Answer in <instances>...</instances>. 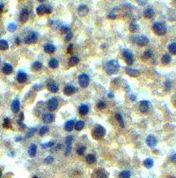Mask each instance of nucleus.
Masks as SVG:
<instances>
[{"label": "nucleus", "mask_w": 176, "mask_h": 178, "mask_svg": "<svg viewBox=\"0 0 176 178\" xmlns=\"http://www.w3.org/2000/svg\"><path fill=\"white\" fill-rule=\"evenodd\" d=\"M120 65L117 62V61H115V60H111V61H108L105 65V71L106 73L109 75H115L116 74L119 70Z\"/></svg>", "instance_id": "nucleus-1"}, {"label": "nucleus", "mask_w": 176, "mask_h": 178, "mask_svg": "<svg viewBox=\"0 0 176 178\" xmlns=\"http://www.w3.org/2000/svg\"><path fill=\"white\" fill-rule=\"evenodd\" d=\"M106 134V129L101 126H98L93 130V137L97 140H101Z\"/></svg>", "instance_id": "nucleus-2"}, {"label": "nucleus", "mask_w": 176, "mask_h": 178, "mask_svg": "<svg viewBox=\"0 0 176 178\" xmlns=\"http://www.w3.org/2000/svg\"><path fill=\"white\" fill-rule=\"evenodd\" d=\"M122 54L124 58V61H126V63L128 65H132L133 62H134V55H133L132 52L129 49H127V48H124L122 51Z\"/></svg>", "instance_id": "nucleus-3"}, {"label": "nucleus", "mask_w": 176, "mask_h": 178, "mask_svg": "<svg viewBox=\"0 0 176 178\" xmlns=\"http://www.w3.org/2000/svg\"><path fill=\"white\" fill-rule=\"evenodd\" d=\"M152 30L157 35H164L166 32V27L162 23H155L152 26Z\"/></svg>", "instance_id": "nucleus-4"}, {"label": "nucleus", "mask_w": 176, "mask_h": 178, "mask_svg": "<svg viewBox=\"0 0 176 178\" xmlns=\"http://www.w3.org/2000/svg\"><path fill=\"white\" fill-rule=\"evenodd\" d=\"M52 12V7L50 5H44L41 4L36 9V12L38 15H44V14H50Z\"/></svg>", "instance_id": "nucleus-5"}, {"label": "nucleus", "mask_w": 176, "mask_h": 178, "mask_svg": "<svg viewBox=\"0 0 176 178\" xmlns=\"http://www.w3.org/2000/svg\"><path fill=\"white\" fill-rule=\"evenodd\" d=\"M90 83V77L88 75L86 74H81L79 76V84L80 85V87L82 88H86L89 85Z\"/></svg>", "instance_id": "nucleus-6"}, {"label": "nucleus", "mask_w": 176, "mask_h": 178, "mask_svg": "<svg viewBox=\"0 0 176 178\" xmlns=\"http://www.w3.org/2000/svg\"><path fill=\"white\" fill-rule=\"evenodd\" d=\"M133 41L139 47H144L149 44V39L146 36H144V35H140V36L133 38Z\"/></svg>", "instance_id": "nucleus-7"}, {"label": "nucleus", "mask_w": 176, "mask_h": 178, "mask_svg": "<svg viewBox=\"0 0 176 178\" xmlns=\"http://www.w3.org/2000/svg\"><path fill=\"white\" fill-rule=\"evenodd\" d=\"M38 40V33L32 32L28 33L27 36L25 38V42L26 44H34Z\"/></svg>", "instance_id": "nucleus-8"}, {"label": "nucleus", "mask_w": 176, "mask_h": 178, "mask_svg": "<svg viewBox=\"0 0 176 178\" xmlns=\"http://www.w3.org/2000/svg\"><path fill=\"white\" fill-rule=\"evenodd\" d=\"M47 107H48V111L50 112H54L55 110H57V108L58 107V101L55 97H52L50 99L47 103Z\"/></svg>", "instance_id": "nucleus-9"}, {"label": "nucleus", "mask_w": 176, "mask_h": 178, "mask_svg": "<svg viewBox=\"0 0 176 178\" xmlns=\"http://www.w3.org/2000/svg\"><path fill=\"white\" fill-rule=\"evenodd\" d=\"M77 11L79 12V14L82 17L86 16L89 12V9L87 7V5H86V4H80V5H79Z\"/></svg>", "instance_id": "nucleus-10"}, {"label": "nucleus", "mask_w": 176, "mask_h": 178, "mask_svg": "<svg viewBox=\"0 0 176 178\" xmlns=\"http://www.w3.org/2000/svg\"><path fill=\"white\" fill-rule=\"evenodd\" d=\"M28 17H29V12H28L27 9H22L20 14H19V21L21 23H25V22L27 21Z\"/></svg>", "instance_id": "nucleus-11"}, {"label": "nucleus", "mask_w": 176, "mask_h": 178, "mask_svg": "<svg viewBox=\"0 0 176 178\" xmlns=\"http://www.w3.org/2000/svg\"><path fill=\"white\" fill-rule=\"evenodd\" d=\"M149 107H150V103L146 100H143V101L140 102V105H139V110L140 112L144 113L147 112L149 110Z\"/></svg>", "instance_id": "nucleus-12"}, {"label": "nucleus", "mask_w": 176, "mask_h": 178, "mask_svg": "<svg viewBox=\"0 0 176 178\" xmlns=\"http://www.w3.org/2000/svg\"><path fill=\"white\" fill-rule=\"evenodd\" d=\"M158 141H157V139L152 136V135H149L148 137L146 138V144L148 145L150 148H154L157 145Z\"/></svg>", "instance_id": "nucleus-13"}, {"label": "nucleus", "mask_w": 176, "mask_h": 178, "mask_svg": "<svg viewBox=\"0 0 176 178\" xmlns=\"http://www.w3.org/2000/svg\"><path fill=\"white\" fill-rule=\"evenodd\" d=\"M76 91H77V88H75L74 86H71V85L65 86L64 89V93L66 96H71L72 94H74Z\"/></svg>", "instance_id": "nucleus-14"}, {"label": "nucleus", "mask_w": 176, "mask_h": 178, "mask_svg": "<svg viewBox=\"0 0 176 178\" xmlns=\"http://www.w3.org/2000/svg\"><path fill=\"white\" fill-rule=\"evenodd\" d=\"M17 80H18V82L20 83H25V82H26V80H27V75H26L25 72L19 71L17 75Z\"/></svg>", "instance_id": "nucleus-15"}, {"label": "nucleus", "mask_w": 176, "mask_h": 178, "mask_svg": "<svg viewBox=\"0 0 176 178\" xmlns=\"http://www.w3.org/2000/svg\"><path fill=\"white\" fill-rule=\"evenodd\" d=\"M2 70H3L4 74H5V75H10V74H12V73L13 68H12V66L11 65V64H9V63H4V66H3V68H2Z\"/></svg>", "instance_id": "nucleus-16"}, {"label": "nucleus", "mask_w": 176, "mask_h": 178, "mask_svg": "<svg viewBox=\"0 0 176 178\" xmlns=\"http://www.w3.org/2000/svg\"><path fill=\"white\" fill-rule=\"evenodd\" d=\"M126 74L131 77H137V75H139V71L137 69H135V68H126Z\"/></svg>", "instance_id": "nucleus-17"}, {"label": "nucleus", "mask_w": 176, "mask_h": 178, "mask_svg": "<svg viewBox=\"0 0 176 178\" xmlns=\"http://www.w3.org/2000/svg\"><path fill=\"white\" fill-rule=\"evenodd\" d=\"M75 126V124H74V120L73 119H71L67 121L64 125V130L67 131V132H71V131L73 130V128H74Z\"/></svg>", "instance_id": "nucleus-18"}, {"label": "nucleus", "mask_w": 176, "mask_h": 178, "mask_svg": "<svg viewBox=\"0 0 176 178\" xmlns=\"http://www.w3.org/2000/svg\"><path fill=\"white\" fill-rule=\"evenodd\" d=\"M42 120H43L44 123L50 124V123H52L55 120V117H54V115L50 114V113H48V114L44 115L43 118H42Z\"/></svg>", "instance_id": "nucleus-19"}, {"label": "nucleus", "mask_w": 176, "mask_h": 178, "mask_svg": "<svg viewBox=\"0 0 176 178\" xmlns=\"http://www.w3.org/2000/svg\"><path fill=\"white\" fill-rule=\"evenodd\" d=\"M144 16L146 19H151L154 16V10L152 8H146L144 11Z\"/></svg>", "instance_id": "nucleus-20"}, {"label": "nucleus", "mask_w": 176, "mask_h": 178, "mask_svg": "<svg viewBox=\"0 0 176 178\" xmlns=\"http://www.w3.org/2000/svg\"><path fill=\"white\" fill-rule=\"evenodd\" d=\"M43 48L47 54H53L55 51V47L53 46L52 44H46V45H44Z\"/></svg>", "instance_id": "nucleus-21"}, {"label": "nucleus", "mask_w": 176, "mask_h": 178, "mask_svg": "<svg viewBox=\"0 0 176 178\" xmlns=\"http://www.w3.org/2000/svg\"><path fill=\"white\" fill-rule=\"evenodd\" d=\"M36 152H37V146L35 144L30 145L29 148H28V154H29V156L34 157L35 154H36Z\"/></svg>", "instance_id": "nucleus-22"}, {"label": "nucleus", "mask_w": 176, "mask_h": 178, "mask_svg": "<svg viewBox=\"0 0 176 178\" xmlns=\"http://www.w3.org/2000/svg\"><path fill=\"white\" fill-rule=\"evenodd\" d=\"M89 112V108L88 106L86 105V104H82V105L79 106V112L80 115H82V116H85V115H86Z\"/></svg>", "instance_id": "nucleus-23"}, {"label": "nucleus", "mask_w": 176, "mask_h": 178, "mask_svg": "<svg viewBox=\"0 0 176 178\" xmlns=\"http://www.w3.org/2000/svg\"><path fill=\"white\" fill-rule=\"evenodd\" d=\"M12 110L14 113H18L19 111V101L18 99H15L12 103Z\"/></svg>", "instance_id": "nucleus-24"}, {"label": "nucleus", "mask_w": 176, "mask_h": 178, "mask_svg": "<svg viewBox=\"0 0 176 178\" xmlns=\"http://www.w3.org/2000/svg\"><path fill=\"white\" fill-rule=\"evenodd\" d=\"M47 87H48V90H50V92L57 93V91H58V86H57L55 83H50Z\"/></svg>", "instance_id": "nucleus-25"}, {"label": "nucleus", "mask_w": 176, "mask_h": 178, "mask_svg": "<svg viewBox=\"0 0 176 178\" xmlns=\"http://www.w3.org/2000/svg\"><path fill=\"white\" fill-rule=\"evenodd\" d=\"M79 63V58L78 56H72L71 57V59L69 60V65L71 67L76 66Z\"/></svg>", "instance_id": "nucleus-26"}, {"label": "nucleus", "mask_w": 176, "mask_h": 178, "mask_svg": "<svg viewBox=\"0 0 176 178\" xmlns=\"http://www.w3.org/2000/svg\"><path fill=\"white\" fill-rule=\"evenodd\" d=\"M59 65V62L57 59H51L50 61H48V66L50 67L51 68H57Z\"/></svg>", "instance_id": "nucleus-27"}, {"label": "nucleus", "mask_w": 176, "mask_h": 178, "mask_svg": "<svg viewBox=\"0 0 176 178\" xmlns=\"http://www.w3.org/2000/svg\"><path fill=\"white\" fill-rule=\"evenodd\" d=\"M8 48H9L8 42L6 41H4V40H1V41H0V50H2V51L7 50Z\"/></svg>", "instance_id": "nucleus-28"}, {"label": "nucleus", "mask_w": 176, "mask_h": 178, "mask_svg": "<svg viewBox=\"0 0 176 178\" xmlns=\"http://www.w3.org/2000/svg\"><path fill=\"white\" fill-rule=\"evenodd\" d=\"M41 68H42V64H41V62H40V61H34V63H33V65H32V68L34 71L41 70Z\"/></svg>", "instance_id": "nucleus-29"}, {"label": "nucleus", "mask_w": 176, "mask_h": 178, "mask_svg": "<svg viewBox=\"0 0 176 178\" xmlns=\"http://www.w3.org/2000/svg\"><path fill=\"white\" fill-rule=\"evenodd\" d=\"M86 161H87V163L89 164H93L94 163L95 161H96V158H95V155L93 154V153H90V154H88L87 156H86Z\"/></svg>", "instance_id": "nucleus-30"}, {"label": "nucleus", "mask_w": 176, "mask_h": 178, "mask_svg": "<svg viewBox=\"0 0 176 178\" xmlns=\"http://www.w3.org/2000/svg\"><path fill=\"white\" fill-rule=\"evenodd\" d=\"M95 175H96V176L98 178H108V174L102 169L98 170L97 172L95 173Z\"/></svg>", "instance_id": "nucleus-31"}, {"label": "nucleus", "mask_w": 176, "mask_h": 178, "mask_svg": "<svg viewBox=\"0 0 176 178\" xmlns=\"http://www.w3.org/2000/svg\"><path fill=\"white\" fill-rule=\"evenodd\" d=\"M151 56H152V52H151L150 49L145 50L144 53H143V55H142V58L144 59V60H147V59L151 58Z\"/></svg>", "instance_id": "nucleus-32"}, {"label": "nucleus", "mask_w": 176, "mask_h": 178, "mask_svg": "<svg viewBox=\"0 0 176 178\" xmlns=\"http://www.w3.org/2000/svg\"><path fill=\"white\" fill-rule=\"evenodd\" d=\"M161 61H162V62H163L164 64H169L171 62V56H170V55L165 54L163 56H162Z\"/></svg>", "instance_id": "nucleus-33"}, {"label": "nucleus", "mask_w": 176, "mask_h": 178, "mask_svg": "<svg viewBox=\"0 0 176 178\" xmlns=\"http://www.w3.org/2000/svg\"><path fill=\"white\" fill-rule=\"evenodd\" d=\"M84 126H85V123H84V121H82V120H79V121H78L77 123L75 124L74 128H75L77 131H81L82 129L84 128Z\"/></svg>", "instance_id": "nucleus-34"}, {"label": "nucleus", "mask_w": 176, "mask_h": 178, "mask_svg": "<svg viewBox=\"0 0 176 178\" xmlns=\"http://www.w3.org/2000/svg\"><path fill=\"white\" fill-rule=\"evenodd\" d=\"M168 50L172 55H176V42H173L168 46Z\"/></svg>", "instance_id": "nucleus-35"}, {"label": "nucleus", "mask_w": 176, "mask_h": 178, "mask_svg": "<svg viewBox=\"0 0 176 178\" xmlns=\"http://www.w3.org/2000/svg\"><path fill=\"white\" fill-rule=\"evenodd\" d=\"M153 161L151 159H146V160H144V167H146L147 168H151V167H153Z\"/></svg>", "instance_id": "nucleus-36"}, {"label": "nucleus", "mask_w": 176, "mask_h": 178, "mask_svg": "<svg viewBox=\"0 0 176 178\" xmlns=\"http://www.w3.org/2000/svg\"><path fill=\"white\" fill-rule=\"evenodd\" d=\"M130 31L131 33H136L137 30H138V26L137 25L136 23H134V22H131V23L130 24Z\"/></svg>", "instance_id": "nucleus-37"}, {"label": "nucleus", "mask_w": 176, "mask_h": 178, "mask_svg": "<svg viewBox=\"0 0 176 178\" xmlns=\"http://www.w3.org/2000/svg\"><path fill=\"white\" fill-rule=\"evenodd\" d=\"M115 119L118 122H119L120 126H121V127H124V122H123V119H122V115L119 114V113H117V114H115Z\"/></svg>", "instance_id": "nucleus-38"}, {"label": "nucleus", "mask_w": 176, "mask_h": 178, "mask_svg": "<svg viewBox=\"0 0 176 178\" xmlns=\"http://www.w3.org/2000/svg\"><path fill=\"white\" fill-rule=\"evenodd\" d=\"M119 178H130V173L128 170H124L120 173Z\"/></svg>", "instance_id": "nucleus-39"}, {"label": "nucleus", "mask_w": 176, "mask_h": 178, "mask_svg": "<svg viewBox=\"0 0 176 178\" xmlns=\"http://www.w3.org/2000/svg\"><path fill=\"white\" fill-rule=\"evenodd\" d=\"M48 132V126H41V128L39 129V134L41 135V136H43L45 133H47Z\"/></svg>", "instance_id": "nucleus-40"}, {"label": "nucleus", "mask_w": 176, "mask_h": 178, "mask_svg": "<svg viewBox=\"0 0 176 178\" xmlns=\"http://www.w3.org/2000/svg\"><path fill=\"white\" fill-rule=\"evenodd\" d=\"M11 120L9 118H5L4 119V122H3V126L5 128H10L11 127Z\"/></svg>", "instance_id": "nucleus-41"}, {"label": "nucleus", "mask_w": 176, "mask_h": 178, "mask_svg": "<svg viewBox=\"0 0 176 178\" xmlns=\"http://www.w3.org/2000/svg\"><path fill=\"white\" fill-rule=\"evenodd\" d=\"M86 146H79V148L77 149V153L79 155H83L84 153H85V152H86Z\"/></svg>", "instance_id": "nucleus-42"}, {"label": "nucleus", "mask_w": 176, "mask_h": 178, "mask_svg": "<svg viewBox=\"0 0 176 178\" xmlns=\"http://www.w3.org/2000/svg\"><path fill=\"white\" fill-rule=\"evenodd\" d=\"M36 132V128H31L29 129V131L27 132V133H26V138H30L31 136H33L34 135V133Z\"/></svg>", "instance_id": "nucleus-43"}, {"label": "nucleus", "mask_w": 176, "mask_h": 178, "mask_svg": "<svg viewBox=\"0 0 176 178\" xmlns=\"http://www.w3.org/2000/svg\"><path fill=\"white\" fill-rule=\"evenodd\" d=\"M55 144V142L54 141H50V142H48V143H45V144H42L41 145V148H43V149H45V148H51V146H53V145Z\"/></svg>", "instance_id": "nucleus-44"}, {"label": "nucleus", "mask_w": 176, "mask_h": 178, "mask_svg": "<svg viewBox=\"0 0 176 178\" xmlns=\"http://www.w3.org/2000/svg\"><path fill=\"white\" fill-rule=\"evenodd\" d=\"M72 141H73L72 136H69V137L66 138V140H65L66 146H71V143H72Z\"/></svg>", "instance_id": "nucleus-45"}, {"label": "nucleus", "mask_w": 176, "mask_h": 178, "mask_svg": "<svg viewBox=\"0 0 176 178\" xmlns=\"http://www.w3.org/2000/svg\"><path fill=\"white\" fill-rule=\"evenodd\" d=\"M106 106H107V104H106L105 102H103V101H100L99 103H98V104H97V107L99 108L100 110H102V109H105Z\"/></svg>", "instance_id": "nucleus-46"}, {"label": "nucleus", "mask_w": 176, "mask_h": 178, "mask_svg": "<svg viewBox=\"0 0 176 178\" xmlns=\"http://www.w3.org/2000/svg\"><path fill=\"white\" fill-rule=\"evenodd\" d=\"M60 29H61L62 33H65V34H67L68 33H70V27H69V26H63V27H61Z\"/></svg>", "instance_id": "nucleus-47"}, {"label": "nucleus", "mask_w": 176, "mask_h": 178, "mask_svg": "<svg viewBox=\"0 0 176 178\" xmlns=\"http://www.w3.org/2000/svg\"><path fill=\"white\" fill-rule=\"evenodd\" d=\"M108 19H116V18H117V15L114 12V10H113L112 12L108 13Z\"/></svg>", "instance_id": "nucleus-48"}, {"label": "nucleus", "mask_w": 176, "mask_h": 178, "mask_svg": "<svg viewBox=\"0 0 176 178\" xmlns=\"http://www.w3.org/2000/svg\"><path fill=\"white\" fill-rule=\"evenodd\" d=\"M53 161H54V158H53L52 156H47L45 159H44V161H45V163H52Z\"/></svg>", "instance_id": "nucleus-49"}, {"label": "nucleus", "mask_w": 176, "mask_h": 178, "mask_svg": "<svg viewBox=\"0 0 176 178\" xmlns=\"http://www.w3.org/2000/svg\"><path fill=\"white\" fill-rule=\"evenodd\" d=\"M15 29H16V25H15L14 23H11L9 24L8 26V31H10V32H13Z\"/></svg>", "instance_id": "nucleus-50"}, {"label": "nucleus", "mask_w": 176, "mask_h": 178, "mask_svg": "<svg viewBox=\"0 0 176 178\" xmlns=\"http://www.w3.org/2000/svg\"><path fill=\"white\" fill-rule=\"evenodd\" d=\"M72 39V33L70 32V33H68L67 34H66V36H65V39H64V41H65L66 42H69L71 41V40Z\"/></svg>", "instance_id": "nucleus-51"}, {"label": "nucleus", "mask_w": 176, "mask_h": 178, "mask_svg": "<svg viewBox=\"0 0 176 178\" xmlns=\"http://www.w3.org/2000/svg\"><path fill=\"white\" fill-rule=\"evenodd\" d=\"M171 87H172L171 83L169 81H166V83H165V88H166V90H170Z\"/></svg>", "instance_id": "nucleus-52"}, {"label": "nucleus", "mask_w": 176, "mask_h": 178, "mask_svg": "<svg viewBox=\"0 0 176 178\" xmlns=\"http://www.w3.org/2000/svg\"><path fill=\"white\" fill-rule=\"evenodd\" d=\"M71 151V146H66V149H65V153H64V154L65 155H69L70 154Z\"/></svg>", "instance_id": "nucleus-53"}, {"label": "nucleus", "mask_w": 176, "mask_h": 178, "mask_svg": "<svg viewBox=\"0 0 176 178\" xmlns=\"http://www.w3.org/2000/svg\"><path fill=\"white\" fill-rule=\"evenodd\" d=\"M72 48H73V44H70V46L68 47V49H67V53L71 54L72 52Z\"/></svg>", "instance_id": "nucleus-54"}, {"label": "nucleus", "mask_w": 176, "mask_h": 178, "mask_svg": "<svg viewBox=\"0 0 176 178\" xmlns=\"http://www.w3.org/2000/svg\"><path fill=\"white\" fill-rule=\"evenodd\" d=\"M170 159L172 160L173 161H176V153H173V155H171Z\"/></svg>", "instance_id": "nucleus-55"}, {"label": "nucleus", "mask_w": 176, "mask_h": 178, "mask_svg": "<svg viewBox=\"0 0 176 178\" xmlns=\"http://www.w3.org/2000/svg\"><path fill=\"white\" fill-rule=\"evenodd\" d=\"M15 42H16L17 45H19V44H20V40H19V38H16V40H15Z\"/></svg>", "instance_id": "nucleus-56"}, {"label": "nucleus", "mask_w": 176, "mask_h": 178, "mask_svg": "<svg viewBox=\"0 0 176 178\" xmlns=\"http://www.w3.org/2000/svg\"><path fill=\"white\" fill-rule=\"evenodd\" d=\"M108 97H110V98H113V97H114V94H113V93H108Z\"/></svg>", "instance_id": "nucleus-57"}, {"label": "nucleus", "mask_w": 176, "mask_h": 178, "mask_svg": "<svg viewBox=\"0 0 176 178\" xmlns=\"http://www.w3.org/2000/svg\"><path fill=\"white\" fill-rule=\"evenodd\" d=\"M3 8H4V4H0V12H2Z\"/></svg>", "instance_id": "nucleus-58"}, {"label": "nucleus", "mask_w": 176, "mask_h": 178, "mask_svg": "<svg viewBox=\"0 0 176 178\" xmlns=\"http://www.w3.org/2000/svg\"><path fill=\"white\" fill-rule=\"evenodd\" d=\"M137 3L142 4V5H144V4H146V2H141V1H137Z\"/></svg>", "instance_id": "nucleus-59"}, {"label": "nucleus", "mask_w": 176, "mask_h": 178, "mask_svg": "<svg viewBox=\"0 0 176 178\" xmlns=\"http://www.w3.org/2000/svg\"><path fill=\"white\" fill-rule=\"evenodd\" d=\"M130 97H131V100H132V101H135L136 100V96H134V95H132Z\"/></svg>", "instance_id": "nucleus-60"}, {"label": "nucleus", "mask_w": 176, "mask_h": 178, "mask_svg": "<svg viewBox=\"0 0 176 178\" xmlns=\"http://www.w3.org/2000/svg\"><path fill=\"white\" fill-rule=\"evenodd\" d=\"M20 140H22V138H21V137L16 138V141H20Z\"/></svg>", "instance_id": "nucleus-61"}, {"label": "nucleus", "mask_w": 176, "mask_h": 178, "mask_svg": "<svg viewBox=\"0 0 176 178\" xmlns=\"http://www.w3.org/2000/svg\"><path fill=\"white\" fill-rule=\"evenodd\" d=\"M1 175H2V171L0 170V177H1Z\"/></svg>", "instance_id": "nucleus-62"}, {"label": "nucleus", "mask_w": 176, "mask_h": 178, "mask_svg": "<svg viewBox=\"0 0 176 178\" xmlns=\"http://www.w3.org/2000/svg\"><path fill=\"white\" fill-rule=\"evenodd\" d=\"M174 104H175V106H176V99H175V101H174Z\"/></svg>", "instance_id": "nucleus-63"}, {"label": "nucleus", "mask_w": 176, "mask_h": 178, "mask_svg": "<svg viewBox=\"0 0 176 178\" xmlns=\"http://www.w3.org/2000/svg\"><path fill=\"white\" fill-rule=\"evenodd\" d=\"M0 61H1V59H0Z\"/></svg>", "instance_id": "nucleus-64"}]
</instances>
